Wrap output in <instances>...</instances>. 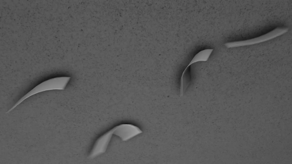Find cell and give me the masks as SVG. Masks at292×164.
<instances>
[{"label":"cell","instance_id":"obj_1","mask_svg":"<svg viewBox=\"0 0 292 164\" xmlns=\"http://www.w3.org/2000/svg\"><path fill=\"white\" fill-rule=\"evenodd\" d=\"M70 79L69 77H58L43 81L22 97L6 113L10 112L25 100L36 94L50 90L64 89Z\"/></svg>","mask_w":292,"mask_h":164},{"label":"cell","instance_id":"obj_2","mask_svg":"<svg viewBox=\"0 0 292 164\" xmlns=\"http://www.w3.org/2000/svg\"><path fill=\"white\" fill-rule=\"evenodd\" d=\"M286 28H277L263 35L253 38L242 41H234L226 43L227 48L248 46L264 42L279 36L287 32Z\"/></svg>","mask_w":292,"mask_h":164},{"label":"cell","instance_id":"obj_3","mask_svg":"<svg viewBox=\"0 0 292 164\" xmlns=\"http://www.w3.org/2000/svg\"><path fill=\"white\" fill-rule=\"evenodd\" d=\"M113 135L119 137L123 141L128 140L141 133L137 127L129 124H122L111 129Z\"/></svg>","mask_w":292,"mask_h":164},{"label":"cell","instance_id":"obj_4","mask_svg":"<svg viewBox=\"0 0 292 164\" xmlns=\"http://www.w3.org/2000/svg\"><path fill=\"white\" fill-rule=\"evenodd\" d=\"M113 135L111 129L98 138L91 150L89 157L93 158L104 153Z\"/></svg>","mask_w":292,"mask_h":164},{"label":"cell","instance_id":"obj_5","mask_svg":"<svg viewBox=\"0 0 292 164\" xmlns=\"http://www.w3.org/2000/svg\"><path fill=\"white\" fill-rule=\"evenodd\" d=\"M213 51V49H206L199 52L194 56L183 71H185L191 65L194 63L207 61Z\"/></svg>","mask_w":292,"mask_h":164}]
</instances>
